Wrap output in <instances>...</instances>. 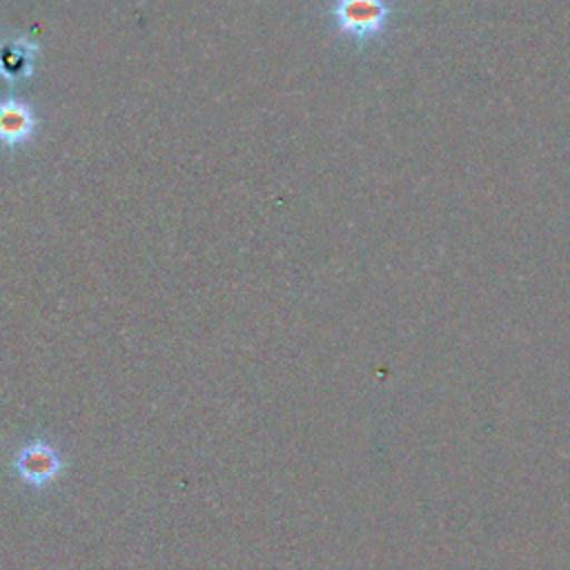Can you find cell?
I'll list each match as a JSON object with an SVG mask.
<instances>
[{"mask_svg":"<svg viewBox=\"0 0 570 570\" xmlns=\"http://www.w3.org/2000/svg\"><path fill=\"white\" fill-rule=\"evenodd\" d=\"M38 114L16 96L0 98V147L16 151L27 147L38 131Z\"/></svg>","mask_w":570,"mask_h":570,"instance_id":"3957f363","label":"cell"},{"mask_svg":"<svg viewBox=\"0 0 570 570\" xmlns=\"http://www.w3.org/2000/svg\"><path fill=\"white\" fill-rule=\"evenodd\" d=\"M40 42L31 36L0 38V78L11 87L29 80L36 73Z\"/></svg>","mask_w":570,"mask_h":570,"instance_id":"277c9868","label":"cell"},{"mask_svg":"<svg viewBox=\"0 0 570 570\" xmlns=\"http://www.w3.org/2000/svg\"><path fill=\"white\" fill-rule=\"evenodd\" d=\"M332 29L352 45L365 47L379 40L394 16L392 0H332L327 9Z\"/></svg>","mask_w":570,"mask_h":570,"instance_id":"6da1fadb","label":"cell"},{"mask_svg":"<svg viewBox=\"0 0 570 570\" xmlns=\"http://www.w3.org/2000/svg\"><path fill=\"white\" fill-rule=\"evenodd\" d=\"M13 470L27 488L45 490L62 474L65 459L53 443L45 439H31L16 452Z\"/></svg>","mask_w":570,"mask_h":570,"instance_id":"7a4b0ae2","label":"cell"}]
</instances>
